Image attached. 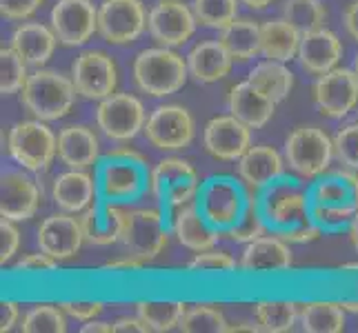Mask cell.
Listing matches in <instances>:
<instances>
[{
  "mask_svg": "<svg viewBox=\"0 0 358 333\" xmlns=\"http://www.w3.org/2000/svg\"><path fill=\"white\" fill-rule=\"evenodd\" d=\"M196 22L194 9L180 0H158L147 16V29L158 45L178 47L192 38Z\"/></svg>",
  "mask_w": 358,
  "mask_h": 333,
  "instance_id": "5bb4252c",
  "label": "cell"
},
{
  "mask_svg": "<svg viewBox=\"0 0 358 333\" xmlns=\"http://www.w3.org/2000/svg\"><path fill=\"white\" fill-rule=\"evenodd\" d=\"M234 58L220 40H207L196 45L187 56L189 76L199 82H218L231 69Z\"/></svg>",
  "mask_w": 358,
  "mask_h": 333,
  "instance_id": "f546056e",
  "label": "cell"
},
{
  "mask_svg": "<svg viewBox=\"0 0 358 333\" xmlns=\"http://www.w3.org/2000/svg\"><path fill=\"white\" fill-rule=\"evenodd\" d=\"M18 318H20V309L16 302L11 300H3L0 304V331H11L18 325Z\"/></svg>",
  "mask_w": 358,
  "mask_h": 333,
  "instance_id": "681fc988",
  "label": "cell"
},
{
  "mask_svg": "<svg viewBox=\"0 0 358 333\" xmlns=\"http://www.w3.org/2000/svg\"><path fill=\"white\" fill-rule=\"evenodd\" d=\"M178 329L182 333H227L229 323L214 306L196 304L185 311Z\"/></svg>",
  "mask_w": 358,
  "mask_h": 333,
  "instance_id": "74e56055",
  "label": "cell"
},
{
  "mask_svg": "<svg viewBox=\"0 0 358 333\" xmlns=\"http://www.w3.org/2000/svg\"><path fill=\"white\" fill-rule=\"evenodd\" d=\"M334 156V140L318 127H299L285 140V163L301 178L323 176Z\"/></svg>",
  "mask_w": 358,
  "mask_h": 333,
  "instance_id": "8992f818",
  "label": "cell"
},
{
  "mask_svg": "<svg viewBox=\"0 0 358 333\" xmlns=\"http://www.w3.org/2000/svg\"><path fill=\"white\" fill-rule=\"evenodd\" d=\"M152 174L145 158L131 149H114L98 160L96 184L98 195L109 202H129L141 198L150 187Z\"/></svg>",
  "mask_w": 358,
  "mask_h": 333,
  "instance_id": "7a4b0ae2",
  "label": "cell"
},
{
  "mask_svg": "<svg viewBox=\"0 0 358 333\" xmlns=\"http://www.w3.org/2000/svg\"><path fill=\"white\" fill-rule=\"evenodd\" d=\"M247 80H250L256 89H261L265 96H269L274 103L285 101L287 94L294 87L292 71L282 63H278V60H265V63L256 65Z\"/></svg>",
  "mask_w": 358,
  "mask_h": 333,
  "instance_id": "d6a6232c",
  "label": "cell"
},
{
  "mask_svg": "<svg viewBox=\"0 0 358 333\" xmlns=\"http://www.w3.org/2000/svg\"><path fill=\"white\" fill-rule=\"evenodd\" d=\"M83 333H112L114 331V325L109 323H103V320H90V323H85Z\"/></svg>",
  "mask_w": 358,
  "mask_h": 333,
  "instance_id": "db71d44e",
  "label": "cell"
},
{
  "mask_svg": "<svg viewBox=\"0 0 358 333\" xmlns=\"http://www.w3.org/2000/svg\"><path fill=\"white\" fill-rule=\"evenodd\" d=\"M341 56H343V45L334 31L320 27L301 36L299 60L307 73L323 76V73L331 71L338 65Z\"/></svg>",
  "mask_w": 358,
  "mask_h": 333,
  "instance_id": "603a6c76",
  "label": "cell"
},
{
  "mask_svg": "<svg viewBox=\"0 0 358 333\" xmlns=\"http://www.w3.org/2000/svg\"><path fill=\"white\" fill-rule=\"evenodd\" d=\"M41 189L27 174L9 169L0 178V216L14 222L29 220L41 205Z\"/></svg>",
  "mask_w": 358,
  "mask_h": 333,
  "instance_id": "ffe728a7",
  "label": "cell"
},
{
  "mask_svg": "<svg viewBox=\"0 0 358 333\" xmlns=\"http://www.w3.org/2000/svg\"><path fill=\"white\" fill-rule=\"evenodd\" d=\"M141 0H105L98 7V31L109 45H129L145 31Z\"/></svg>",
  "mask_w": 358,
  "mask_h": 333,
  "instance_id": "4fadbf2b",
  "label": "cell"
},
{
  "mask_svg": "<svg viewBox=\"0 0 358 333\" xmlns=\"http://www.w3.org/2000/svg\"><path fill=\"white\" fill-rule=\"evenodd\" d=\"M60 309H63L69 318L78 320V323H90V320H96V316L103 311V302L71 300V302H60Z\"/></svg>",
  "mask_w": 358,
  "mask_h": 333,
  "instance_id": "bcb514c9",
  "label": "cell"
},
{
  "mask_svg": "<svg viewBox=\"0 0 358 333\" xmlns=\"http://www.w3.org/2000/svg\"><path fill=\"white\" fill-rule=\"evenodd\" d=\"M194 118L178 105H163L152 111L145 122V135L160 151L185 149L194 140Z\"/></svg>",
  "mask_w": 358,
  "mask_h": 333,
  "instance_id": "7c38bea8",
  "label": "cell"
},
{
  "mask_svg": "<svg viewBox=\"0 0 358 333\" xmlns=\"http://www.w3.org/2000/svg\"><path fill=\"white\" fill-rule=\"evenodd\" d=\"M43 0H0V14L9 20H24L38 11Z\"/></svg>",
  "mask_w": 358,
  "mask_h": 333,
  "instance_id": "7dc6e473",
  "label": "cell"
},
{
  "mask_svg": "<svg viewBox=\"0 0 358 333\" xmlns=\"http://www.w3.org/2000/svg\"><path fill=\"white\" fill-rule=\"evenodd\" d=\"M52 29L58 43L80 47L98 31V9L92 0H58L52 9Z\"/></svg>",
  "mask_w": 358,
  "mask_h": 333,
  "instance_id": "9a60e30c",
  "label": "cell"
},
{
  "mask_svg": "<svg viewBox=\"0 0 358 333\" xmlns=\"http://www.w3.org/2000/svg\"><path fill=\"white\" fill-rule=\"evenodd\" d=\"M171 231L185 249L196 253L214 249L218 242V229L203 216L199 202L178 209L174 222H171Z\"/></svg>",
  "mask_w": 358,
  "mask_h": 333,
  "instance_id": "cb8c5ba5",
  "label": "cell"
},
{
  "mask_svg": "<svg viewBox=\"0 0 358 333\" xmlns=\"http://www.w3.org/2000/svg\"><path fill=\"white\" fill-rule=\"evenodd\" d=\"M314 98L320 114L329 118H345L358 105V73L354 69H331L318 76Z\"/></svg>",
  "mask_w": 358,
  "mask_h": 333,
  "instance_id": "e0dca14e",
  "label": "cell"
},
{
  "mask_svg": "<svg viewBox=\"0 0 358 333\" xmlns=\"http://www.w3.org/2000/svg\"><path fill=\"white\" fill-rule=\"evenodd\" d=\"M220 43L234 60H250L261 52V24L250 18L231 20L225 29H220Z\"/></svg>",
  "mask_w": 358,
  "mask_h": 333,
  "instance_id": "1f68e13d",
  "label": "cell"
},
{
  "mask_svg": "<svg viewBox=\"0 0 358 333\" xmlns=\"http://www.w3.org/2000/svg\"><path fill=\"white\" fill-rule=\"evenodd\" d=\"M143 267V260L141 258H136V256H125V258H120V260H114V262H107L105 269L107 271H138Z\"/></svg>",
  "mask_w": 358,
  "mask_h": 333,
  "instance_id": "f5cc1de1",
  "label": "cell"
},
{
  "mask_svg": "<svg viewBox=\"0 0 358 333\" xmlns=\"http://www.w3.org/2000/svg\"><path fill=\"white\" fill-rule=\"evenodd\" d=\"M76 84L52 69H38L22 87V105L38 120H58L69 114L76 101Z\"/></svg>",
  "mask_w": 358,
  "mask_h": 333,
  "instance_id": "5b68a950",
  "label": "cell"
},
{
  "mask_svg": "<svg viewBox=\"0 0 358 333\" xmlns=\"http://www.w3.org/2000/svg\"><path fill=\"white\" fill-rule=\"evenodd\" d=\"M18 246H20V233L14 227V220L3 218V222H0V265L5 267L14 258L18 253Z\"/></svg>",
  "mask_w": 358,
  "mask_h": 333,
  "instance_id": "f6af8a7d",
  "label": "cell"
},
{
  "mask_svg": "<svg viewBox=\"0 0 358 333\" xmlns=\"http://www.w3.org/2000/svg\"><path fill=\"white\" fill-rule=\"evenodd\" d=\"M238 176L254 189H265L271 182L285 176V160L267 145L250 147L238 160Z\"/></svg>",
  "mask_w": 358,
  "mask_h": 333,
  "instance_id": "d4e9b609",
  "label": "cell"
},
{
  "mask_svg": "<svg viewBox=\"0 0 358 333\" xmlns=\"http://www.w3.org/2000/svg\"><path fill=\"white\" fill-rule=\"evenodd\" d=\"M71 80L80 96L90 101H103L116 91V65L103 52H83L71 65Z\"/></svg>",
  "mask_w": 358,
  "mask_h": 333,
  "instance_id": "2e32d148",
  "label": "cell"
},
{
  "mask_svg": "<svg viewBox=\"0 0 358 333\" xmlns=\"http://www.w3.org/2000/svg\"><path fill=\"white\" fill-rule=\"evenodd\" d=\"M310 212L320 229H336L358 216V176L352 171L320 176L310 189Z\"/></svg>",
  "mask_w": 358,
  "mask_h": 333,
  "instance_id": "3957f363",
  "label": "cell"
},
{
  "mask_svg": "<svg viewBox=\"0 0 358 333\" xmlns=\"http://www.w3.org/2000/svg\"><path fill=\"white\" fill-rule=\"evenodd\" d=\"M187 271H192V274H218V276L234 274L236 271V260L225 251L207 249L196 253V258L187 265Z\"/></svg>",
  "mask_w": 358,
  "mask_h": 333,
  "instance_id": "7bdbcfd3",
  "label": "cell"
},
{
  "mask_svg": "<svg viewBox=\"0 0 358 333\" xmlns=\"http://www.w3.org/2000/svg\"><path fill=\"white\" fill-rule=\"evenodd\" d=\"M187 73V60L169 47L145 49L134 63V80L138 89L154 98H165L182 89Z\"/></svg>",
  "mask_w": 358,
  "mask_h": 333,
  "instance_id": "277c9868",
  "label": "cell"
},
{
  "mask_svg": "<svg viewBox=\"0 0 358 333\" xmlns=\"http://www.w3.org/2000/svg\"><path fill=\"white\" fill-rule=\"evenodd\" d=\"M56 262H58L56 258L47 256L45 251L29 253L16 265V271H18V274H49V271L56 269Z\"/></svg>",
  "mask_w": 358,
  "mask_h": 333,
  "instance_id": "c3c4849f",
  "label": "cell"
},
{
  "mask_svg": "<svg viewBox=\"0 0 358 333\" xmlns=\"http://www.w3.org/2000/svg\"><path fill=\"white\" fill-rule=\"evenodd\" d=\"M147 327L141 318H120L114 323V333H147Z\"/></svg>",
  "mask_w": 358,
  "mask_h": 333,
  "instance_id": "f907efd6",
  "label": "cell"
},
{
  "mask_svg": "<svg viewBox=\"0 0 358 333\" xmlns=\"http://www.w3.org/2000/svg\"><path fill=\"white\" fill-rule=\"evenodd\" d=\"M261 331V325L258 323H236V325H229L227 333H258Z\"/></svg>",
  "mask_w": 358,
  "mask_h": 333,
  "instance_id": "11a10c76",
  "label": "cell"
},
{
  "mask_svg": "<svg viewBox=\"0 0 358 333\" xmlns=\"http://www.w3.org/2000/svg\"><path fill=\"white\" fill-rule=\"evenodd\" d=\"M56 43L58 38L54 29L41 22H22L11 34V47L24 58V63L34 67H43L54 56Z\"/></svg>",
  "mask_w": 358,
  "mask_h": 333,
  "instance_id": "f1b7e54d",
  "label": "cell"
},
{
  "mask_svg": "<svg viewBox=\"0 0 358 333\" xmlns=\"http://www.w3.org/2000/svg\"><path fill=\"white\" fill-rule=\"evenodd\" d=\"M125 209L116 207V202H109L105 198L94 200L80 216V225L85 231V240L105 246L118 242L125 227Z\"/></svg>",
  "mask_w": 358,
  "mask_h": 333,
  "instance_id": "7402d4cb",
  "label": "cell"
},
{
  "mask_svg": "<svg viewBox=\"0 0 358 333\" xmlns=\"http://www.w3.org/2000/svg\"><path fill=\"white\" fill-rule=\"evenodd\" d=\"M243 5H247L250 9H265L267 5H271L274 0H241Z\"/></svg>",
  "mask_w": 358,
  "mask_h": 333,
  "instance_id": "9f6ffc18",
  "label": "cell"
},
{
  "mask_svg": "<svg viewBox=\"0 0 358 333\" xmlns=\"http://www.w3.org/2000/svg\"><path fill=\"white\" fill-rule=\"evenodd\" d=\"M292 267V251L280 236H261L247 242L241 256V271L250 276L282 274Z\"/></svg>",
  "mask_w": 358,
  "mask_h": 333,
  "instance_id": "44dd1931",
  "label": "cell"
},
{
  "mask_svg": "<svg viewBox=\"0 0 358 333\" xmlns=\"http://www.w3.org/2000/svg\"><path fill=\"white\" fill-rule=\"evenodd\" d=\"M36 236H38L36 242H38L41 251L56 258V260H69L80 251L85 242L80 218H73L67 212L45 218Z\"/></svg>",
  "mask_w": 358,
  "mask_h": 333,
  "instance_id": "d6986e66",
  "label": "cell"
},
{
  "mask_svg": "<svg viewBox=\"0 0 358 333\" xmlns=\"http://www.w3.org/2000/svg\"><path fill=\"white\" fill-rule=\"evenodd\" d=\"M203 145L214 158L234 163V160H241V156L252 147V133L250 127L236 116H218L205 125Z\"/></svg>",
  "mask_w": 358,
  "mask_h": 333,
  "instance_id": "ac0fdd59",
  "label": "cell"
},
{
  "mask_svg": "<svg viewBox=\"0 0 358 333\" xmlns=\"http://www.w3.org/2000/svg\"><path fill=\"white\" fill-rule=\"evenodd\" d=\"M199 207L203 216L216 229L229 231L245 216L250 200L241 184L229 176H214L203 182L199 191Z\"/></svg>",
  "mask_w": 358,
  "mask_h": 333,
  "instance_id": "52a82bcc",
  "label": "cell"
},
{
  "mask_svg": "<svg viewBox=\"0 0 358 333\" xmlns=\"http://www.w3.org/2000/svg\"><path fill=\"white\" fill-rule=\"evenodd\" d=\"M120 242L129 256L143 262L154 258L167 246V220L158 209H131L125 216Z\"/></svg>",
  "mask_w": 358,
  "mask_h": 333,
  "instance_id": "30bf717a",
  "label": "cell"
},
{
  "mask_svg": "<svg viewBox=\"0 0 358 333\" xmlns=\"http://www.w3.org/2000/svg\"><path fill=\"white\" fill-rule=\"evenodd\" d=\"M334 154L348 169H358V125H348L334 135Z\"/></svg>",
  "mask_w": 358,
  "mask_h": 333,
  "instance_id": "ee69618b",
  "label": "cell"
},
{
  "mask_svg": "<svg viewBox=\"0 0 358 333\" xmlns=\"http://www.w3.org/2000/svg\"><path fill=\"white\" fill-rule=\"evenodd\" d=\"M96 122L112 140H131L145 129V107L136 96L112 94L96 109Z\"/></svg>",
  "mask_w": 358,
  "mask_h": 333,
  "instance_id": "8fae6325",
  "label": "cell"
},
{
  "mask_svg": "<svg viewBox=\"0 0 358 333\" xmlns=\"http://www.w3.org/2000/svg\"><path fill=\"white\" fill-rule=\"evenodd\" d=\"M58 158L69 169H87L98 163V138L85 125H69L58 133Z\"/></svg>",
  "mask_w": 358,
  "mask_h": 333,
  "instance_id": "83f0119b",
  "label": "cell"
},
{
  "mask_svg": "<svg viewBox=\"0 0 358 333\" xmlns=\"http://www.w3.org/2000/svg\"><path fill=\"white\" fill-rule=\"evenodd\" d=\"M7 149L22 169L45 171L58 156V138L45 120H24L9 131Z\"/></svg>",
  "mask_w": 358,
  "mask_h": 333,
  "instance_id": "ba28073f",
  "label": "cell"
},
{
  "mask_svg": "<svg viewBox=\"0 0 358 333\" xmlns=\"http://www.w3.org/2000/svg\"><path fill=\"white\" fill-rule=\"evenodd\" d=\"M301 325L307 333H341L345 329V309L327 300L307 302L301 309Z\"/></svg>",
  "mask_w": 358,
  "mask_h": 333,
  "instance_id": "836d02e7",
  "label": "cell"
},
{
  "mask_svg": "<svg viewBox=\"0 0 358 333\" xmlns=\"http://www.w3.org/2000/svg\"><path fill=\"white\" fill-rule=\"evenodd\" d=\"M20 331L24 333H65L67 320L60 304H36L22 318Z\"/></svg>",
  "mask_w": 358,
  "mask_h": 333,
  "instance_id": "f35d334b",
  "label": "cell"
},
{
  "mask_svg": "<svg viewBox=\"0 0 358 333\" xmlns=\"http://www.w3.org/2000/svg\"><path fill=\"white\" fill-rule=\"evenodd\" d=\"M150 189L165 209H176L199 198L201 184L196 169L182 158H165L152 169Z\"/></svg>",
  "mask_w": 358,
  "mask_h": 333,
  "instance_id": "9c48e42d",
  "label": "cell"
},
{
  "mask_svg": "<svg viewBox=\"0 0 358 333\" xmlns=\"http://www.w3.org/2000/svg\"><path fill=\"white\" fill-rule=\"evenodd\" d=\"M354 71L358 73V56H356V63H354Z\"/></svg>",
  "mask_w": 358,
  "mask_h": 333,
  "instance_id": "91938a15",
  "label": "cell"
},
{
  "mask_svg": "<svg viewBox=\"0 0 358 333\" xmlns=\"http://www.w3.org/2000/svg\"><path fill=\"white\" fill-rule=\"evenodd\" d=\"M350 233H352V242H354L356 251H358V216L350 222Z\"/></svg>",
  "mask_w": 358,
  "mask_h": 333,
  "instance_id": "6f0895ef",
  "label": "cell"
},
{
  "mask_svg": "<svg viewBox=\"0 0 358 333\" xmlns=\"http://www.w3.org/2000/svg\"><path fill=\"white\" fill-rule=\"evenodd\" d=\"M98 193L96 180L85 169H69L54 180L52 198L67 214H83Z\"/></svg>",
  "mask_w": 358,
  "mask_h": 333,
  "instance_id": "484cf974",
  "label": "cell"
},
{
  "mask_svg": "<svg viewBox=\"0 0 358 333\" xmlns=\"http://www.w3.org/2000/svg\"><path fill=\"white\" fill-rule=\"evenodd\" d=\"M194 16L209 29H225L238 18V0H194Z\"/></svg>",
  "mask_w": 358,
  "mask_h": 333,
  "instance_id": "ab89813d",
  "label": "cell"
},
{
  "mask_svg": "<svg viewBox=\"0 0 358 333\" xmlns=\"http://www.w3.org/2000/svg\"><path fill=\"white\" fill-rule=\"evenodd\" d=\"M138 318L150 327V331L165 333L180 325V320L187 311V304L178 300H143L136 304Z\"/></svg>",
  "mask_w": 358,
  "mask_h": 333,
  "instance_id": "e575fe53",
  "label": "cell"
},
{
  "mask_svg": "<svg viewBox=\"0 0 358 333\" xmlns=\"http://www.w3.org/2000/svg\"><path fill=\"white\" fill-rule=\"evenodd\" d=\"M265 220H263V214H261V209H258V200H250V207H247V212L245 216L238 220V225H234L229 231H227V236L234 240V242H252L256 238H261L265 236Z\"/></svg>",
  "mask_w": 358,
  "mask_h": 333,
  "instance_id": "b9f144b4",
  "label": "cell"
},
{
  "mask_svg": "<svg viewBox=\"0 0 358 333\" xmlns=\"http://www.w3.org/2000/svg\"><path fill=\"white\" fill-rule=\"evenodd\" d=\"M282 18L294 24L301 34H307L323 27L327 14L318 0H287L282 7Z\"/></svg>",
  "mask_w": 358,
  "mask_h": 333,
  "instance_id": "8d00e7d4",
  "label": "cell"
},
{
  "mask_svg": "<svg viewBox=\"0 0 358 333\" xmlns=\"http://www.w3.org/2000/svg\"><path fill=\"white\" fill-rule=\"evenodd\" d=\"M301 36L303 34L285 18L267 20L265 24H261V52L269 60L287 63L294 56H299Z\"/></svg>",
  "mask_w": 358,
  "mask_h": 333,
  "instance_id": "4dcf8cb0",
  "label": "cell"
},
{
  "mask_svg": "<svg viewBox=\"0 0 358 333\" xmlns=\"http://www.w3.org/2000/svg\"><path fill=\"white\" fill-rule=\"evenodd\" d=\"M27 63L16 52L14 47L0 49V91L3 96H11L22 91L24 82H27Z\"/></svg>",
  "mask_w": 358,
  "mask_h": 333,
  "instance_id": "60d3db41",
  "label": "cell"
},
{
  "mask_svg": "<svg viewBox=\"0 0 358 333\" xmlns=\"http://www.w3.org/2000/svg\"><path fill=\"white\" fill-rule=\"evenodd\" d=\"M267 229L287 242H312L320 236V227L310 212V191L292 178H278L263 189L258 198Z\"/></svg>",
  "mask_w": 358,
  "mask_h": 333,
  "instance_id": "6da1fadb",
  "label": "cell"
},
{
  "mask_svg": "<svg viewBox=\"0 0 358 333\" xmlns=\"http://www.w3.org/2000/svg\"><path fill=\"white\" fill-rule=\"evenodd\" d=\"M341 306L345 311H352V313H358V300H343Z\"/></svg>",
  "mask_w": 358,
  "mask_h": 333,
  "instance_id": "680465c9",
  "label": "cell"
},
{
  "mask_svg": "<svg viewBox=\"0 0 358 333\" xmlns=\"http://www.w3.org/2000/svg\"><path fill=\"white\" fill-rule=\"evenodd\" d=\"M276 103L261 89H256L250 80H245L229 94V111L250 129H261L274 116Z\"/></svg>",
  "mask_w": 358,
  "mask_h": 333,
  "instance_id": "4316f807",
  "label": "cell"
},
{
  "mask_svg": "<svg viewBox=\"0 0 358 333\" xmlns=\"http://www.w3.org/2000/svg\"><path fill=\"white\" fill-rule=\"evenodd\" d=\"M254 318L261 325V331L285 333L292 331L296 320L301 318L299 304L287 300H261L254 306Z\"/></svg>",
  "mask_w": 358,
  "mask_h": 333,
  "instance_id": "d590c367",
  "label": "cell"
},
{
  "mask_svg": "<svg viewBox=\"0 0 358 333\" xmlns=\"http://www.w3.org/2000/svg\"><path fill=\"white\" fill-rule=\"evenodd\" d=\"M343 22H345V29L350 31L352 38L358 40V0H354V3L348 5V9H345V14H343Z\"/></svg>",
  "mask_w": 358,
  "mask_h": 333,
  "instance_id": "816d5d0a",
  "label": "cell"
}]
</instances>
